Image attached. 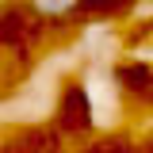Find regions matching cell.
Segmentation results:
<instances>
[{
	"instance_id": "obj_1",
	"label": "cell",
	"mask_w": 153,
	"mask_h": 153,
	"mask_svg": "<svg viewBox=\"0 0 153 153\" xmlns=\"http://www.w3.org/2000/svg\"><path fill=\"white\" fill-rule=\"evenodd\" d=\"M88 0H27V8L35 12V16L42 19H65V16H73V12H80Z\"/></svg>"
}]
</instances>
